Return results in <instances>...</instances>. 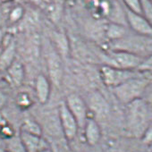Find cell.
I'll list each match as a JSON object with an SVG mask.
<instances>
[{
	"label": "cell",
	"mask_w": 152,
	"mask_h": 152,
	"mask_svg": "<svg viewBox=\"0 0 152 152\" xmlns=\"http://www.w3.org/2000/svg\"><path fill=\"white\" fill-rule=\"evenodd\" d=\"M22 131L28 132V133H31V134L38 135V136H41V132H42L40 125L37 122H35L33 120H30V119L26 120L23 123V127H22Z\"/></svg>",
	"instance_id": "obj_17"
},
{
	"label": "cell",
	"mask_w": 152,
	"mask_h": 152,
	"mask_svg": "<svg viewBox=\"0 0 152 152\" xmlns=\"http://www.w3.org/2000/svg\"><path fill=\"white\" fill-rule=\"evenodd\" d=\"M127 34H128V31H127L126 26L120 24V23H111L107 25V30H106V35L107 39L111 40L112 42L123 39Z\"/></svg>",
	"instance_id": "obj_15"
},
{
	"label": "cell",
	"mask_w": 152,
	"mask_h": 152,
	"mask_svg": "<svg viewBox=\"0 0 152 152\" xmlns=\"http://www.w3.org/2000/svg\"><path fill=\"white\" fill-rule=\"evenodd\" d=\"M141 1V15L152 26V3L149 0H140Z\"/></svg>",
	"instance_id": "obj_18"
},
{
	"label": "cell",
	"mask_w": 152,
	"mask_h": 152,
	"mask_svg": "<svg viewBox=\"0 0 152 152\" xmlns=\"http://www.w3.org/2000/svg\"><path fill=\"white\" fill-rule=\"evenodd\" d=\"M125 9L136 14L141 15V1L140 0H122Z\"/></svg>",
	"instance_id": "obj_19"
},
{
	"label": "cell",
	"mask_w": 152,
	"mask_h": 152,
	"mask_svg": "<svg viewBox=\"0 0 152 152\" xmlns=\"http://www.w3.org/2000/svg\"><path fill=\"white\" fill-rule=\"evenodd\" d=\"M142 99H144L150 105H152V86H151L150 83H149L148 87L147 88V90H146V91H145Z\"/></svg>",
	"instance_id": "obj_24"
},
{
	"label": "cell",
	"mask_w": 152,
	"mask_h": 152,
	"mask_svg": "<svg viewBox=\"0 0 152 152\" xmlns=\"http://www.w3.org/2000/svg\"><path fill=\"white\" fill-rule=\"evenodd\" d=\"M59 120L63 133L68 140H73L77 135L79 126L73 115L69 111L64 102H62L58 107Z\"/></svg>",
	"instance_id": "obj_7"
},
{
	"label": "cell",
	"mask_w": 152,
	"mask_h": 152,
	"mask_svg": "<svg viewBox=\"0 0 152 152\" xmlns=\"http://www.w3.org/2000/svg\"><path fill=\"white\" fill-rule=\"evenodd\" d=\"M23 15V9L22 7H15V9H13V11L10 14V20H11V22L15 23V22L19 21L22 18Z\"/></svg>",
	"instance_id": "obj_22"
},
{
	"label": "cell",
	"mask_w": 152,
	"mask_h": 152,
	"mask_svg": "<svg viewBox=\"0 0 152 152\" xmlns=\"http://www.w3.org/2000/svg\"><path fill=\"white\" fill-rule=\"evenodd\" d=\"M16 52V46L14 39H9L8 43L5 46L0 54V69L7 70L14 63Z\"/></svg>",
	"instance_id": "obj_14"
},
{
	"label": "cell",
	"mask_w": 152,
	"mask_h": 152,
	"mask_svg": "<svg viewBox=\"0 0 152 152\" xmlns=\"http://www.w3.org/2000/svg\"><path fill=\"white\" fill-rule=\"evenodd\" d=\"M6 101H7V98H6V96H5L3 93L0 92V108H1V107L5 105Z\"/></svg>",
	"instance_id": "obj_25"
},
{
	"label": "cell",
	"mask_w": 152,
	"mask_h": 152,
	"mask_svg": "<svg viewBox=\"0 0 152 152\" xmlns=\"http://www.w3.org/2000/svg\"><path fill=\"white\" fill-rule=\"evenodd\" d=\"M17 102L21 107H29L31 105V100L29 95H27L25 93H22L19 95Z\"/></svg>",
	"instance_id": "obj_21"
},
{
	"label": "cell",
	"mask_w": 152,
	"mask_h": 152,
	"mask_svg": "<svg viewBox=\"0 0 152 152\" xmlns=\"http://www.w3.org/2000/svg\"><path fill=\"white\" fill-rule=\"evenodd\" d=\"M141 139H142L143 142L146 144L152 143V119H151V121H150V123Z\"/></svg>",
	"instance_id": "obj_23"
},
{
	"label": "cell",
	"mask_w": 152,
	"mask_h": 152,
	"mask_svg": "<svg viewBox=\"0 0 152 152\" xmlns=\"http://www.w3.org/2000/svg\"><path fill=\"white\" fill-rule=\"evenodd\" d=\"M149 1H150V2H151V3H152V0H149Z\"/></svg>",
	"instance_id": "obj_29"
},
{
	"label": "cell",
	"mask_w": 152,
	"mask_h": 152,
	"mask_svg": "<svg viewBox=\"0 0 152 152\" xmlns=\"http://www.w3.org/2000/svg\"><path fill=\"white\" fill-rule=\"evenodd\" d=\"M35 91L39 103L45 104L48 102L50 96V81L45 75H38L35 82Z\"/></svg>",
	"instance_id": "obj_12"
},
{
	"label": "cell",
	"mask_w": 152,
	"mask_h": 152,
	"mask_svg": "<svg viewBox=\"0 0 152 152\" xmlns=\"http://www.w3.org/2000/svg\"><path fill=\"white\" fill-rule=\"evenodd\" d=\"M4 39H5V32L3 30L0 29V45L3 43Z\"/></svg>",
	"instance_id": "obj_26"
},
{
	"label": "cell",
	"mask_w": 152,
	"mask_h": 152,
	"mask_svg": "<svg viewBox=\"0 0 152 152\" xmlns=\"http://www.w3.org/2000/svg\"><path fill=\"white\" fill-rule=\"evenodd\" d=\"M65 105L78 124L79 129L84 128L88 120V106L84 99L78 94H70L67 96Z\"/></svg>",
	"instance_id": "obj_6"
},
{
	"label": "cell",
	"mask_w": 152,
	"mask_h": 152,
	"mask_svg": "<svg viewBox=\"0 0 152 152\" xmlns=\"http://www.w3.org/2000/svg\"><path fill=\"white\" fill-rule=\"evenodd\" d=\"M126 24L138 35L152 37V26L140 14H136L125 9Z\"/></svg>",
	"instance_id": "obj_8"
},
{
	"label": "cell",
	"mask_w": 152,
	"mask_h": 152,
	"mask_svg": "<svg viewBox=\"0 0 152 152\" xmlns=\"http://www.w3.org/2000/svg\"><path fill=\"white\" fill-rule=\"evenodd\" d=\"M21 142L26 152H44L48 149V145L41 136L31 134L21 131Z\"/></svg>",
	"instance_id": "obj_10"
},
{
	"label": "cell",
	"mask_w": 152,
	"mask_h": 152,
	"mask_svg": "<svg viewBox=\"0 0 152 152\" xmlns=\"http://www.w3.org/2000/svg\"><path fill=\"white\" fill-rule=\"evenodd\" d=\"M112 50L125 51L146 58L152 55V37L128 33L123 39L112 42Z\"/></svg>",
	"instance_id": "obj_3"
},
{
	"label": "cell",
	"mask_w": 152,
	"mask_h": 152,
	"mask_svg": "<svg viewBox=\"0 0 152 152\" xmlns=\"http://www.w3.org/2000/svg\"><path fill=\"white\" fill-rule=\"evenodd\" d=\"M150 106L144 99H136L127 105L126 124L132 136L142 138L152 119Z\"/></svg>",
	"instance_id": "obj_1"
},
{
	"label": "cell",
	"mask_w": 152,
	"mask_h": 152,
	"mask_svg": "<svg viewBox=\"0 0 152 152\" xmlns=\"http://www.w3.org/2000/svg\"><path fill=\"white\" fill-rule=\"evenodd\" d=\"M138 71L142 72H152V55L144 58L143 62L138 68Z\"/></svg>",
	"instance_id": "obj_20"
},
{
	"label": "cell",
	"mask_w": 152,
	"mask_h": 152,
	"mask_svg": "<svg viewBox=\"0 0 152 152\" xmlns=\"http://www.w3.org/2000/svg\"><path fill=\"white\" fill-rule=\"evenodd\" d=\"M115 2H118V3H119V2H122V0H115Z\"/></svg>",
	"instance_id": "obj_27"
},
{
	"label": "cell",
	"mask_w": 152,
	"mask_h": 152,
	"mask_svg": "<svg viewBox=\"0 0 152 152\" xmlns=\"http://www.w3.org/2000/svg\"><path fill=\"white\" fill-rule=\"evenodd\" d=\"M88 108L99 116H105L109 112V105L106 99L99 92H92L89 96L88 99Z\"/></svg>",
	"instance_id": "obj_11"
},
{
	"label": "cell",
	"mask_w": 152,
	"mask_h": 152,
	"mask_svg": "<svg viewBox=\"0 0 152 152\" xmlns=\"http://www.w3.org/2000/svg\"><path fill=\"white\" fill-rule=\"evenodd\" d=\"M149 83L150 80L141 72L136 77L113 88V92L121 103L128 105L136 99H142Z\"/></svg>",
	"instance_id": "obj_2"
},
{
	"label": "cell",
	"mask_w": 152,
	"mask_h": 152,
	"mask_svg": "<svg viewBox=\"0 0 152 152\" xmlns=\"http://www.w3.org/2000/svg\"><path fill=\"white\" fill-rule=\"evenodd\" d=\"M102 59L105 65L125 70H138L144 60V58L136 55L112 49L104 54Z\"/></svg>",
	"instance_id": "obj_4"
},
{
	"label": "cell",
	"mask_w": 152,
	"mask_h": 152,
	"mask_svg": "<svg viewBox=\"0 0 152 152\" xmlns=\"http://www.w3.org/2000/svg\"><path fill=\"white\" fill-rule=\"evenodd\" d=\"M85 140L89 145L94 146L99 143L101 138V131L99 124L92 118H88L83 128Z\"/></svg>",
	"instance_id": "obj_13"
},
{
	"label": "cell",
	"mask_w": 152,
	"mask_h": 152,
	"mask_svg": "<svg viewBox=\"0 0 152 152\" xmlns=\"http://www.w3.org/2000/svg\"><path fill=\"white\" fill-rule=\"evenodd\" d=\"M48 70L49 73V81L56 86H59L63 80L64 66L58 53L53 51L48 56Z\"/></svg>",
	"instance_id": "obj_9"
},
{
	"label": "cell",
	"mask_w": 152,
	"mask_h": 152,
	"mask_svg": "<svg viewBox=\"0 0 152 152\" xmlns=\"http://www.w3.org/2000/svg\"><path fill=\"white\" fill-rule=\"evenodd\" d=\"M142 72L138 70H125L107 65H103L99 70V75L105 85L110 88H115L124 82L136 77Z\"/></svg>",
	"instance_id": "obj_5"
},
{
	"label": "cell",
	"mask_w": 152,
	"mask_h": 152,
	"mask_svg": "<svg viewBox=\"0 0 152 152\" xmlns=\"http://www.w3.org/2000/svg\"><path fill=\"white\" fill-rule=\"evenodd\" d=\"M7 71L9 73V77L15 85L19 86L23 83L24 79V68L23 64L18 61H14Z\"/></svg>",
	"instance_id": "obj_16"
},
{
	"label": "cell",
	"mask_w": 152,
	"mask_h": 152,
	"mask_svg": "<svg viewBox=\"0 0 152 152\" xmlns=\"http://www.w3.org/2000/svg\"><path fill=\"white\" fill-rule=\"evenodd\" d=\"M0 1H2V2H6V1H9V0H0Z\"/></svg>",
	"instance_id": "obj_28"
}]
</instances>
